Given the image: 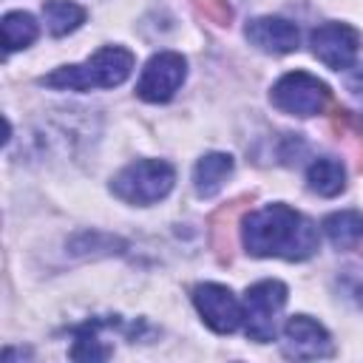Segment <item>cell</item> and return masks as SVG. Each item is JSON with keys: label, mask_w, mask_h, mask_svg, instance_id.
I'll return each mask as SVG.
<instances>
[{"label": "cell", "mask_w": 363, "mask_h": 363, "mask_svg": "<svg viewBox=\"0 0 363 363\" xmlns=\"http://www.w3.org/2000/svg\"><path fill=\"white\" fill-rule=\"evenodd\" d=\"M187 77V62L182 54L176 51H159L147 60V65L142 68L136 94L145 102H167L184 82Z\"/></svg>", "instance_id": "8992f818"}, {"label": "cell", "mask_w": 363, "mask_h": 363, "mask_svg": "<svg viewBox=\"0 0 363 363\" xmlns=\"http://www.w3.org/2000/svg\"><path fill=\"white\" fill-rule=\"evenodd\" d=\"M286 303V286L281 281H258L244 295V326L247 337L267 343L275 337L278 315Z\"/></svg>", "instance_id": "5b68a950"}, {"label": "cell", "mask_w": 363, "mask_h": 363, "mask_svg": "<svg viewBox=\"0 0 363 363\" xmlns=\"http://www.w3.org/2000/svg\"><path fill=\"white\" fill-rule=\"evenodd\" d=\"M269 99L284 113L315 116V113H323V108L329 105V88L326 82H320L306 71H289L272 85Z\"/></svg>", "instance_id": "277c9868"}, {"label": "cell", "mask_w": 363, "mask_h": 363, "mask_svg": "<svg viewBox=\"0 0 363 363\" xmlns=\"http://www.w3.org/2000/svg\"><path fill=\"white\" fill-rule=\"evenodd\" d=\"M247 40L267 54H289L298 48V28L284 17H255L247 23Z\"/></svg>", "instance_id": "30bf717a"}, {"label": "cell", "mask_w": 363, "mask_h": 363, "mask_svg": "<svg viewBox=\"0 0 363 363\" xmlns=\"http://www.w3.org/2000/svg\"><path fill=\"white\" fill-rule=\"evenodd\" d=\"M306 187L312 193H318V196H326V199L337 196L346 187V170H343V164L337 159H332V156L315 159L306 167Z\"/></svg>", "instance_id": "7c38bea8"}, {"label": "cell", "mask_w": 363, "mask_h": 363, "mask_svg": "<svg viewBox=\"0 0 363 363\" xmlns=\"http://www.w3.org/2000/svg\"><path fill=\"white\" fill-rule=\"evenodd\" d=\"M323 233L326 238L346 250V247H357L363 241V216L354 213V210H340V213H332L323 218Z\"/></svg>", "instance_id": "4fadbf2b"}, {"label": "cell", "mask_w": 363, "mask_h": 363, "mask_svg": "<svg viewBox=\"0 0 363 363\" xmlns=\"http://www.w3.org/2000/svg\"><path fill=\"white\" fill-rule=\"evenodd\" d=\"M337 284H340V289L346 292V298H349L354 306L363 309V272H360V269H343L340 278H337Z\"/></svg>", "instance_id": "d6986e66"}, {"label": "cell", "mask_w": 363, "mask_h": 363, "mask_svg": "<svg viewBox=\"0 0 363 363\" xmlns=\"http://www.w3.org/2000/svg\"><path fill=\"white\" fill-rule=\"evenodd\" d=\"M71 357L74 360H105V357H111V349L99 343V323H85V326L77 329Z\"/></svg>", "instance_id": "e0dca14e"}, {"label": "cell", "mask_w": 363, "mask_h": 363, "mask_svg": "<svg viewBox=\"0 0 363 363\" xmlns=\"http://www.w3.org/2000/svg\"><path fill=\"white\" fill-rule=\"evenodd\" d=\"M309 45H312V54L323 65H329L335 71H343V68H352V62L357 57V48H360V37L352 26L323 23L309 34Z\"/></svg>", "instance_id": "ba28073f"}, {"label": "cell", "mask_w": 363, "mask_h": 363, "mask_svg": "<svg viewBox=\"0 0 363 363\" xmlns=\"http://www.w3.org/2000/svg\"><path fill=\"white\" fill-rule=\"evenodd\" d=\"M133 71V54L119 45H105L94 57L79 65H62L40 79V85L57 91H94V88H116Z\"/></svg>", "instance_id": "7a4b0ae2"}, {"label": "cell", "mask_w": 363, "mask_h": 363, "mask_svg": "<svg viewBox=\"0 0 363 363\" xmlns=\"http://www.w3.org/2000/svg\"><path fill=\"white\" fill-rule=\"evenodd\" d=\"M3 28V48L6 51H20L37 40V23L26 11H9L0 23Z\"/></svg>", "instance_id": "2e32d148"}, {"label": "cell", "mask_w": 363, "mask_h": 363, "mask_svg": "<svg viewBox=\"0 0 363 363\" xmlns=\"http://www.w3.org/2000/svg\"><path fill=\"white\" fill-rule=\"evenodd\" d=\"M176 182V170L162 162V159H139L133 164H128L125 170H119L111 182V190L128 201V204H153L159 199H164L173 190Z\"/></svg>", "instance_id": "3957f363"}, {"label": "cell", "mask_w": 363, "mask_h": 363, "mask_svg": "<svg viewBox=\"0 0 363 363\" xmlns=\"http://www.w3.org/2000/svg\"><path fill=\"white\" fill-rule=\"evenodd\" d=\"M43 17H45V26L54 37H62L74 28L82 26L85 20V9L71 3V0H45L43 3Z\"/></svg>", "instance_id": "5bb4252c"}, {"label": "cell", "mask_w": 363, "mask_h": 363, "mask_svg": "<svg viewBox=\"0 0 363 363\" xmlns=\"http://www.w3.org/2000/svg\"><path fill=\"white\" fill-rule=\"evenodd\" d=\"M230 173H233V156L230 153H207L193 167V187L201 199H210L224 187Z\"/></svg>", "instance_id": "8fae6325"}, {"label": "cell", "mask_w": 363, "mask_h": 363, "mask_svg": "<svg viewBox=\"0 0 363 363\" xmlns=\"http://www.w3.org/2000/svg\"><path fill=\"white\" fill-rule=\"evenodd\" d=\"M241 241L250 255L303 261L318 250L315 224L286 204H267L241 218Z\"/></svg>", "instance_id": "6da1fadb"}, {"label": "cell", "mask_w": 363, "mask_h": 363, "mask_svg": "<svg viewBox=\"0 0 363 363\" xmlns=\"http://www.w3.org/2000/svg\"><path fill=\"white\" fill-rule=\"evenodd\" d=\"M332 130H335V139L354 156V164L363 167V119L354 116L352 111H335Z\"/></svg>", "instance_id": "9a60e30c"}, {"label": "cell", "mask_w": 363, "mask_h": 363, "mask_svg": "<svg viewBox=\"0 0 363 363\" xmlns=\"http://www.w3.org/2000/svg\"><path fill=\"white\" fill-rule=\"evenodd\" d=\"M193 303L201 320L218 335H230L244 323V303L221 284H199L193 289Z\"/></svg>", "instance_id": "52a82bcc"}, {"label": "cell", "mask_w": 363, "mask_h": 363, "mask_svg": "<svg viewBox=\"0 0 363 363\" xmlns=\"http://www.w3.org/2000/svg\"><path fill=\"white\" fill-rule=\"evenodd\" d=\"M190 3L199 9V14H204L216 26H227L233 20V9L227 0H190Z\"/></svg>", "instance_id": "ac0fdd59"}, {"label": "cell", "mask_w": 363, "mask_h": 363, "mask_svg": "<svg viewBox=\"0 0 363 363\" xmlns=\"http://www.w3.org/2000/svg\"><path fill=\"white\" fill-rule=\"evenodd\" d=\"M284 354L292 360H318L332 354L329 332L309 315H292L284 323Z\"/></svg>", "instance_id": "9c48e42d"}]
</instances>
